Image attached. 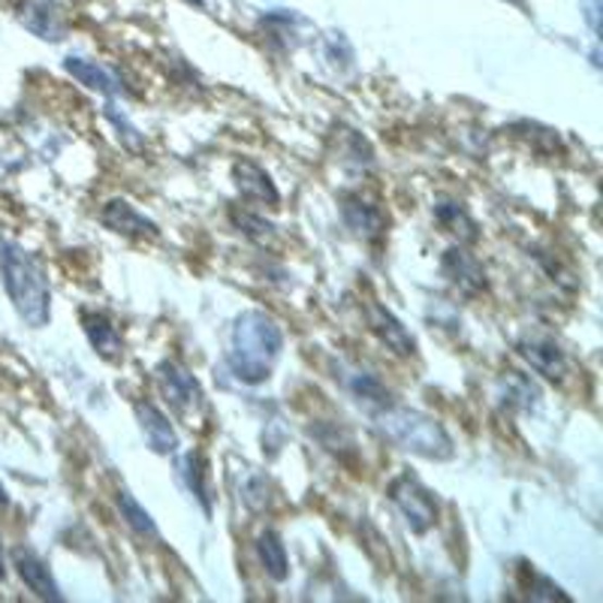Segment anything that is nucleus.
<instances>
[{"label":"nucleus","instance_id":"nucleus-1","mask_svg":"<svg viewBox=\"0 0 603 603\" xmlns=\"http://www.w3.org/2000/svg\"><path fill=\"white\" fill-rule=\"evenodd\" d=\"M0 278L19 317L27 327L42 329L52 320V284L42 262L13 238L0 236Z\"/></svg>","mask_w":603,"mask_h":603},{"label":"nucleus","instance_id":"nucleus-2","mask_svg":"<svg viewBox=\"0 0 603 603\" xmlns=\"http://www.w3.org/2000/svg\"><path fill=\"white\" fill-rule=\"evenodd\" d=\"M281 350H284V332L275 323V317L262 311H245L236 317L230 332L226 362L238 381L250 386L269 381Z\"/></svg>","mask_w":603,"mask_h":603},{"label":"nucleus","instance_id":"nucleus-3","mask_svg":"<svg viewBox=\"0 0 603 603\" xmlns=\"http://www.w3.org/2000/svg\"><path fill=\"white\" fill-rule=\"evenodd\" d=\"M374 422L393 444L414 453V456H422V459L446 462L456 453L453 438L446 434L444 426L414 407H402L393 402L383 410H374Z\"/></svg>","mask_w":603,"mask_h":603},{"label":"nucleus","instance_id":"nucleus-4","mask_svg":"<svg viewBox=\"0 0 603 603\" xmlns=\"http://www.w3.org/2000/svg\"><path fill=\"white\" fill-rule=\"evenodd\" d=\"M158 386L163 398L170 402V407L187 420L190 426L209 410L206 405V393H202V386L199 381L182 366V362H175V359H163L158 366Z\"/></svg>","mask_w":603,"mask_h":603},{"label":"nucleus","instance_id":"nucleus-5","mask_svg":"<svg viewBox=\"0 0 603 603\" xmlns=\"http://www.w3.org/2000/svg\"><path fill=\"white\" fill-rule=\"evenodd\" d=\"M390 501L405 516L407 528L414 534H426L438 522V499L410 473H402L390 483Z\"/></svg>","mask_w":603,"mask_h":603},{"label":"nucleus","instance_id":"nucleus-6","mask_svg":"<svg viewBox=\"0 0 603 603\" xmlns=\"http://www.w3.org/2000/svg\"><path fill=\"white\" fill-rule=\"evenodd\" d=\"M339 206H342V218L344 223H347V230H354L359 238L378 242V238L386 236L390 218H386V211H383L378 202H371L366 194L347 190V194L339 197Z\"/></svg>","mask_w":603,"mask_h":603},{"label":"nucleus","instance_id":"nucleus-7","mask_svg":"<svg viewBox=\"0 0 603 603\" xmlns=\"http://www.w3.org/2000/svg\"><path fill=\"white\" fill-rule=\"evenodd\" d=\"M366 320L368 329L378 335V342H381L386 350H393V354L402 356V359L417 354V339L407 332L405 323H402L390 308H383L381 302H368Z\"/></svg>","mask_w":603,"mask_h":603},{"label":"nucleus","instance_id":"nucleus-8","mask_svg":"<svg viewBox=\"0 0 603 603\" xmlns=\"http://www.w3.org/2000/svg\"><path fill=\"white\" fill-rule=\"evenodd\" d=\"M19 22L46 42H61L66 37V19L54 0H22Z\"/></svg>","mask_w":603,"mask_h":603},{"label":"nucleus","instance_id":"nucleus-9","mask_svg":"<svg viewBox=\"0 0 603 603\" xmlns=\"http://www.w3.org/2000/svg\"><path fill=\"white\" fill-rule=\"evenodd\" d=\"M441 272L444 278L459 290L462 296H477L485 290V269L483 262L465 248H450L441 257Z\"/></svg>","mask_w":603,"mask_h":603},{"label":"nucleus","instance_id":"nucleus-10","mask_svg":"<svg viewBox=\"0 0 603 603\" xmlns=\"http://www.w3.org/2000/svg\"><path fill=\"white\" fill-rule=\"evenodd\" d=\"M13 564H15V570H19V577H22V582H25L27 589L34 591L40 601H52V603L64 601V594H61V589H58V582H54L49 564L42 562L37 552L19 546V550H13Z\"/></svg>","mask_w":603,"mask_h":603},{"label":"nucleus","instance_id":"nucleus-11","mask_svg":"<svg viewBox=\"0 0 603 603\" xmlns=\"http://www.w3.org/2000/svg\"><path fill=\"white\" fill-rule=\"evenodd\" d=\"M335 378H342V383L347 386V393L354 395L359 405L366 407V410H383L386 405H393V393L386 390L381 383L378 374H371L368 368L359 366H342L339 368V374Z\"/></svg>","mask_w":603,"mask_h":603},{"label":"nucleus","instance_id":"nucleus-12","mask_svg":"<svg viewBox=\"0 0 603 603\" xmlns=\"http://www.w3.org/2000/svg\"><path fill=\"white\" fill-rule=\"evenodd\" d=\"M516 350L522 356L528 366L534 368L538 374L550 378V381H562L567 374V356L558 344L546 339V335H531L516 344Z\"/></svg>","mask_w":603,"mask_h":603},{"label":"nucleus","instance_id":"nucleus-13","mask_svg":"<svg viewBox=\"0 0 603 603\" xmlns=\"http://www.w3.org/2000/svg\"><path fill=\"white\" fill-rule=\"evenodd\" d=\"M233 182H236L238 194L245 199H254V202H260V206L278 209L281 194H278L272 175L262 170L260 163H254V160H236V163H233Z\"/></svg>","mask_w":603,"mask_h":603},{"label":"nucleus","instance_id":"nucleus-14","mask_svg":"<svg viewBox=\"0 0 603 603\" xmlns=\"http://www.w3.org/2000/svg\"><path fill=\"white\" fill-rule=\"evenodd\" d=\"M133 410H136V420L143 426L145 441H148V446H151L155 453L170 456V453L179 450V432L172 429L170 417H167L155 402H136Z\"/></svg>","mask_w":603,"mask_h":603},{"label":"nucleus","instance_id":"nucleus-15","mask_svg":"<svg viewBox=\"0 0 603 603\" xmlns=\"http://www.w3.org/2000/svg\"><path fill=\"white\" fill-rule=\"evenodd\" d=\"M64 70L73 79L82 82L85 88H91V91H100L106 94V97H119V94H124V82H121L119 73H115L112 66L100 64V61L82 58V54H70L64 61Z\"/></svg>","mask_w":603,"mask_h":603},{"label":"nucleus","instance_id":"nucleus-16","mask_svg":"<svg viewBox=\"0 0 603 603\" xmlns=\"http://www.w3.org/2000/svg\"><path fill=\"white\" fill-rule=\"evenodd\" d=\"M100 221L112 233L133 238H158V223L148 221L143 211H136L127 199H109L100 211Z\"/></svg>","mask_w":603,"mask_h":603},{"label":"nucleus","instance_id":"nucleus-17","mask_svg":"<svg viewBox=\"0 0 603 603\" xmlns=\"http://www.w3.org/2000/svg\"><path fill=\"white\" fill-rule=\"evenodd\" d=\"M82 329H85V335H88L94 350L103 356V359H119L124 354L119 327L103 311H82Z\"/></svg>","mask_w":603,"mask_h":603},{"label":"nucleus","instance_id":"nucleus-18","mask_svg":"<svg viewBox=\"0 0 603 603\" xmlns=\"http://www.w3.org/2000/svg\"><path fill=\"white\" fill-rule=\"evenodd\" d=\"M257 555H260L262 570L275 579V582H284L290 577L287 546H284V540H281L278 531H272V528L262 531L260 538H257Z\"/></svg>","mask_w":603,"mask_h":603},{"label":"nucleus","instance_id":"nucleus-19","mask_svg":"<svg viewBox=\"0 0 603 603\" xmlns=\"http://www.w3.org/2000/svg\"><path fill=\"white\" fill-rule=\"evenodd\" d=\"M434 218L444 226L450 236H456L459 242H477V223L468 211L462 209L459 202H438L434 206Z\"/></svg>","mask_w":603,"mask_h":603},{"label":"nucleus","instance_id":"nucleus-20","mask_svg":"<svg viewBox=\"0 0 603 603\" xmlns=\"http://www.w3.org/2000/svg\"><path fill=\"white\" fill-rule=\"evenodd\" d=\"M115 504H119L121 519L131 525L139 538H148V540L158 538V525H155V519H151V513L145 510L143 504L133 499L127 489H121L119 495H115Z\"/></svg>","mask_w":603,"mask_h":603},{"label":"nucleus","instance_id":"nucleus-21","mask_svg":"<svg viewBox=\"0 0 603 603\" xmlns=\"http://www.w3.org/2000/svg\"><path fill=\"white\" fill-rule=\"evenodd\" d=\"M182 477L187 489L197 495V501L202 504V510H211V492H209V471H206V459L199 453H187L182 459Z\"/></svg>","mask_w":603,"mask_h":603},{"label":"nucleus","instance_id":"nucleus-22","mask_svg":"<svg viewBox=\"0 0 603 603\" xmlns=\"http://www.w3.org/2000/svg\"><path fill=\"white\" fill-rule=\"evenodd\" d=\"M339 155H342L344 167H350V170H371L374 167V151H371V145L362 139V133L356 131H342L339 133Z\"/></svg>","mask_w":603,"mask_h":603},{"label":"nucleus","instance_id":"nucleus-23","mask_svg":"<svg viewBox=\"0 0 603 603\" xmlns=\"http://www.w3.org/2000/svg\"><path fill=\"white\" fill-rule=\"evenodd\" d=\"M522 589L525 594L531 598V601H570L567 594H564L555 582H552L550 577H543V574H538V570H531L528 564H522Z\"/></svg>","mask_w":603,"mask_h":603},{"label":"nucleus","instance_id":"nucleus-24","mask_svg":"<svg viewBox=\"0 0 603 603\" xmlns=\"http://www.w3.org/2000/svg\"><path fill=\"white\" fill-rule=\"evenodd\" d=\"M233 223L238 226V233H245L254 242H260V245H272V238H275V223H269L260 214H254V211H238L233 209Z\"/></svg>","mask_w":603,"mask_h":603},{"label":"nucleus","instance_id":"nucleus-25","mask_svg":"<svg viewBox=\"0 0 603 603\" xmlns=\"http://www.w3.org/2000/svg\"><path fill=\"white\" fill-rule=\"evenodd\" d=\"M106 119L115 124V131H119L121 143L127 145L131 151H139V148H143V136H139V131H136L131 121H127V115H124V112H119L115 106L109 103V106H106Z\"/></svg>","mask_w":603,"mask_h":603},{"label":"nucleus","instance_id":"nucleus-26","mask_svg":"<svg viewBox=\"0 0 603 603\" xmlns=\"http://www.w3.org/2000/svg\"><path fill=\"white\" fill-rule=\"evenodd\" d=\"M586 3V22L591 25V34H594V40H598V34H601V25H598V15H601V0H582Z\"/></svg>","mask_w":603,"mask_h":603},{"label":"nucleus","instance_id":"nucleus-27","mask_svg":"<svg viewBox=\"0 0 603 603\" xmlns=\"http://www.w3.org/2000/svg\"><path fill=\"white\" fill-rule=\"evenodd\" d=\"M10 504V495H7V489L0 485V507H7Z\"/></svg>","mask_w":603,"mask_h":603},{"label":"nucleus","instance_id":"nucleus-28","mask_svg":"<svg viewBox=\"0 0 603 603\" xmlns=\"http://www.w3.org/2000/svg\"><path fill=\"white\" fill-rule=\"evenodd\" d=\"M7 577V562H3V546H0V579Z\"/></svg>","mask_w":603,"mask_h":603},{"label":"nucleus","instance_id":"nucleus-29","mask_svg":"<svg viewBox=\"0 0 603 603\" xmlns=\"http://www.w3.org/2000/svg\"><path fill=\"white\" fill-rule=\"evenodd\" d=\"M190 3H197V7H202V3H206V0H190Z\"/></svg>","mask_w":603,"mask_h":603},{"label":"nucleus","instance_id":"nucleus-30","mask_svg":"<svg viewBox=\"0 0 603 603\" xmlns=\"http://www.w3.org/2000/svg\"><path fill=\"white\" fill-rule=\"evenodd\" d=\"M510 3H522V0H510Z\"/></svg>","mask_w":603,"mask_h":603}]
</instances>
